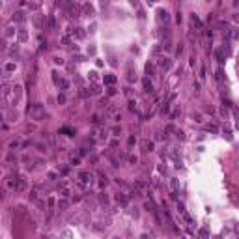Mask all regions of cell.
Returning a JSON list of instances; mask_svg holds the SVG:
<instances>
[{"label": "cell", "mask_w": 239, "mask_h": 239, "mask_svg": "<svg viewBox=\"0 0 239 239\" xmlns=\"http://www.w3.org/2000/svg\"><path fill=\"white\" fill-rule=\"evenodd\" d=\"M28 116L32 118V120H41V118L45 116V110H43V106L39 105V103H34V105L30 106V108H28Z\"/></svg>", "instance_id": "obj_1"}, {"label": "cell", "mask_w": 239, "mask_h": 239, "mask_svg": "<svg viewBox=\"0 0 239 239\" xmlns=\"http://www.w3.org/2000/svg\"><path fill=\"white\" fill-rule=\"evenodd\" d=\"M77 183H78V187H88V185H90L92 183V174L90 172H80V174H78V177H77Z\"/></svg>", "instance_id": "obj_2"}, {"label": "cell", "mask_w": 239, "mask_h": 239, "mask_svg": "<svg viewBox=\"0 0 239 239\" xmlns=\"http://www.w3.org/2000/svg\"><path fill=\"white\" fill-rule=\"evenodd\" d=\"M64 8H66V11H67V15L69 17H78V13H80V9H78V6L77 4H73V2H64Z\"/></svg>", "instance_id": "obj_3"}, {"label": "cell", "mask_w": 239, "mask_h": 239, "mask_svg": "<svg viewBox=\"0 0 239 239\" xmlns=\"http://www.w3.org/2000/svg\"><path fill=\"white\" fill-rule=\"evenodd\" d=\"M157 67L163 71H168L170 67H172V60L168 58V56H159L157 58Z\"/></svg>", "instance_id": "obj_4"}, {"label": "cell", "mask_w": 239, "mask_h": 239, "mask_svg": "<svg viewBox=\"0 0 239 239\" xmlns=\"http://www.w3.org/2000/svg\"><path fill=\"white\" fill-rule=\"evenodd\" d=\"M58 191H60V196H62V198H69L71 191H69V187H67V183H66V181H60Z\"/></svg>", "instance_id": "obj_5"}, {"label": "cell", "mask_w": 239, "mask_h": 239, "mask_svg": "<svg viewBox=\"0 0 239 239\" xmlns=\"http://www.w3.org/2000/svg\"><path fill=\"white\" fill-rule=\"evenodd\" d=\"M177 211H179V213H181V217H183V219H185V220H187V222H189V226H192V219H191V215H189V213H187V209H185V206H183V204H179V202H177Z\"/></svg>", "instance_id": "obj_6"}, {"label": "cell", "mask_w": 239, "mask_h": 239, "mask_svg": "<svg viewBox=\"0 0 239 239\" xmlns=\"http://www.w3.org/2000/svg\"><path fill=\"white\" fill-rule=\"evenodd\" d=\"M17 181H19V176H9L6 179V187L11 189V191H17Z\"/></svg>", "instance_id": "obj_7"}, {"label": "cell", "mask_w": 239, "mask_h": 239, "mask_svg": "<svg viewBox=\"0 0 239 239\" xmlns=\"http://www.w3.org/2000/svg\"><path fill=\"white\" fill-rule=\"evenodd\" d=\"M191 24L196 28V32H198V34L204 30V26H202V23H200V19H198V15H194V13L191 15Z\"/></svg>", "instance_id": "obj_8"}, {"label": "cell", "mask_w": 239, "mask_h": 239, "mask_svg": "<svg viewBox=\"0 0 239 239\" xmlns=\"http://www.w3.org/2000/svg\"><path fill=\"white\" fill-rule=\"evenodd\" d=\"M153 148H155V142L153 140H142V149L144 151H151Z\"/></svg>", "instance_id": "obj_9"}, {"label": "cell", "mask_w": 239, "mask_h": 239, "mask_svg": "<svg viewBox=\"0 0 239 239\" xmlns=\"http://www.w3.org/2000/svg\"><path fill=\"white\" fill-rule=\"evenodd\" d=\"M69 34H71V35H75V37H78V39H82V37H84V30H82V28H71Z\"/></svg>", "instance_id": "obj_10"}, {"label": "cell", "mask_w": 239, "mask_h": 239, "mask_svg": "<svg viewBox=\"0 0 239 239\" xmlns=\"http://www.w3.org/2000/svg\"><path fill=\"white\" fill-rule=\"evenodd\" d=\"M142 84H144V92H146V94H151V92H153V84H151V80H149V78H144V80H142Z\"/></svg>", "instance_id": "obj_11"}, {"label": "cell", "mask_w": 239, "mask_h": 239, "mask_svg": "<svg viewBox=\"0 0 239 239\" xmlns=\"http://www.w3.org/2000/svg\"><path fill=\"white\" fill-rule=\"evenodd\" d=\"M159 21H161V23H168L170 21V15H168V11H165V9H159Z\"/></svg>", "instance_id": "obj_12"}, {"label": "cell", "mask_w": 239, "mask_h": 239, "mask_svg": "<svg viewBox=\"0 0 239 239\" xmlns=\"http://www.w3.org/2000/svg\"><path fill=\"white\" fill-rule=\"evenodd\" d=\"M127 80H129V82L137 80V73L133 71V66H131V64H129V67H127Z\"/></svg>", "instance_id": "obj_13"}, {"label": "cell", "mask_w": 239, "mask_h": 239, "mask_svg": "<svg viewBox=\"0 0 239 239\" xmlns=\"http://www.w3.org/2000/svg\"><path fill=\"white\" fill-rule=\"evenodd\" d=\"M26 21V15H24L23 11H17L15 15H13V23H24Z\"/></svg>", "instance_id": "obj_14"}, {"label": "cell", "mask_w": 239, "mask_h": 239, "mask_svg": "<svg viewBox=\"0 0 239 239\" xmlns=\"http://www.w3.org/2000/svg\"><path fill=\"white\" fill-rule=\"evenodd\" d=\"M80 9H82L84 15H94V8H92L88 2H86V4H82V8H80Z\"/></svg>", "instance_id": "obj_15"}, {"label": "cell", "mask_w": 239, "mask_h": 239, "mask_svg": "<svg viewBox=\"0 0 239 239\" xmlns=\"http://www.w3.org/2000/svg\"><path fill=\"white\" fill-rule=\"evenodd\" d=\"M116 202H118V204H122V206H125L127 204V196L123 194V192H118V194H116Z\"/></svg>", "instance_id": "obj_16"}, {"label": "cell", "mask_w": 239, "mask_h": 239, "mask_svg": "<svg viewBox=\"0 0 239 239\" xmlns=\"http://www.w3.org/2000/svg\"><path fill=\"white\" fill-rule=\"evenodd\" d=\"M26 189V179L23 176H19V181H17V191H24Z\"/></svg>", "instance_id": "obj_17"}, {"label": "cell", "mask_w": 239, "mask_h": 239, "mask_svg": "<svg viewBox=\"0 0 239 239\" xmlns=\"http://www.w3.org/2000/svg\"><path fill=\"white\" fill-rule=\"evenodd\" d=\"M105 84H108V86L116 84V77L114 75H105Z\"/></svg>", "instance_id": "obj_18"}, {"label": "cell", "mask_w": 239, "mask_h": 239, "mask_svg": "<svg viewBox=\"0 0 239 239\" xmlns=\"http://www.w3.org/2000/svg\"><path fill=\"white\" fill-rule=\"evenodd\" d=\"M106 185H108V179H106V176L99 174V187H106Z\"/></svg>", "instance_id": "obj_19"}, {"label": "cell", "mask_w": 239, "mask_h": 239, "mask_svg": "<svg viewBox=\"0 0 239 239\" xmlns=\"http://www.w3.org/2000/svg\"><path fill=\"white\" fill-rule=\"evenodd\" d=\"M170 189H172V192H177V179L176 177L170 179Z\"/></svg>", "instance_id": "obj_20"}, {"label": "cell", "mask_w": 239, "mask_h": 239, "mask_svg": "<svg viewBox=\"0 0 239 239\" xmlns=\"http://www.w3.org/2000/svg\"><path fill=\"white\" fill-rule=\"evenodd\" d=\"M17 35H19V41H26V39H28V34L24 30H19V34H17Z\"/></svg>", "instance_id": "obj_21"}, {"label": "cell", "mask_w": 239, "mask_h": 239, "mask_svg": "<svg viewBox=\"0 0 239 239\" xmlns=\"http://www.w3.org/2000/svg\"><path fill=\"white\" fill-rule=\"evenodd\" d=\"M66 208H67V200H66V198H62V200L58 202V209L62 211V209H66Z\"/></svg>", "instance_id": "obj_22"}, {"label": "cell", "mask_w": 239, "mask_h": 239, "mask_svg": "<svg viewBox=\"0 0 239 239\" xmlns=\"http://www.w3.org/2000/svg\"><path fill=\"white\" fill-rule=\"evenodd\" d=\"M99 92H101V88H99V84H97V82H94V84H92V94H95V95H97Z\"/></svg>", "instance_id": "obj_23"}, {"label": "cell", "mask_w": 239, "mask_h": 239, "mask_svg": "<svg viewBox=\"0 0 239 239\" xmlns=\"http://www.w3.org/2000/svg\"><path fill=\"white\" fill-rule=\"evenodd\" d=\"M4 69H6V71H8V73H9V71H15V64H13V62H9V64H6V66H4Z\"/></svg>", "instance_id": "obj_24"}, {"label": "cell", "mask_w": 239, "mask_h": 239, "mask_svg": "<svg viewBox=\"0 0 239 239\" xmlns=\"http://www.w3.org/2000/svg\"><path fill=\"white\" fill-rule=\"evenodd\" d=\"M49 28H52V30H54V28H56V23H54V17H49Z\"/></svg>", "instance_id": "obj_25"}, {"label": "cell", "mask_w": 239, "mask_h": 239, "mask_svg": "<svg viewBox=\"0 0 239 239\" xmlns=\"http://www.w3.org/2000/svg\"><path fill=\"white\" fill-rule=\"evenodd\" d=\"M30 200H32V202H35V200H37V191H35V189L30 192Z\"/></svg>", "instance_id": "obj_26"}, {"label": "cell", "mask_w": 239, "mask_h": 239, "mask_svg": "<svg viewBox=\"0 0 239 239\" xmlns=\"http://www.w3.org/2000/svg\"><path fill=\"white\" fill-rule=\"evenodd\" d=\"M129 163H131V165H137V163H138V157L137 155H129Z\"/></svg>", "instance_id": "obj_27"}, {"label": "cell", "mask_w": 239, "mask_h": 239, "mask_svg": "<svg viewBox=\"0 0 239 239\" xmlns=\"http://www.w3.org/2000/svg\"><path fill=\"white\" fill-rule=\"evenodd\" d=\"M153 71H155V67L148 64V66H146V73H148V75H153Z\"/></svg>", "instance_id": "obj_28"}, {"label": "cell", "mask_w": 239, "mask_h": 239, "mask_svg": "<svg viewBox=\"0 0 239 239\" xmlns=\"http://www.w3.org/2000/svg\"><path fill=\"white\" fill-rule=\"evenodd\" d=\"M192 120H194L196 123H202V116H200V114H198V112H196L194 116H192Z\"/></svg>", "instance_id": "obj_29"}, {"label": "cell", "mask_w": 239, "mask_h": 239, "mask_svg": "<svg viewBox=\"0 0 239 239\" xmlns=\"http://www.w3.org/2000/svg\"><path fill=\"white\" fill-rule=\"evenodd\" d=\"M62 43L66 45V47H71V45H69L71 41H69V37H67V35H64V37H62Z\"/></svg>", "instance_id": "obj_30"}, {"label": "cell", "mask_w": 239, "mask_h": 239, "mask_svg": "<svg viewBox=\"0 0 239 239\" xmlns=\"http://www.w3.org/2000/svg\"><path fill=\"white\" fill-rule=\"evenodd\" d=\"M60 86H62V90H67V88H69V82L62 78V82H60Z\"/></svg>", "instance_id": "obj_31"}, {"label": "cell", "mask_w": 239, "mask_h": 239, "mask_svg": "<svg viewBox=\"0 0 239 239\" xmlns=\"http://www.w3.org/2000/svg\"><path fill=\"white\" fill-rule=\"evenodd\" d=\"M62 133H69V135H73L75 131L71 129V127H62Z\"/></svg>", "instance_id": "obj_32"}, {"label": "cell", "mask_w": 239, "mask_h": 239, "mask_svg": "<svg viewBox=\"0 0 239 239\" xmlns=\"http://www.w3.org/2000/svg\"><path fill=\"white\" fill-rule=\"evenodd\" d=\"M9 35H13V28H6V34H4V37H9Z\"/></svg>", "instance_id": "obj_33"}, {"label": "cell", "mask_w": 239, "mask_h": 239, "mask_svg": "<svg viewBox=\"0 0 239 239\" xmlns=\"http://www.w3.org/2000/svg\"><path fill=\"white\" fill-rule=\"evenodd\" d=\"M90 78H92V82H95V80H97V73H95V71H92V73H90Z\"/></svg>", "instance_id": "obj_34"}, {"label": "cell", "mask_w": 239, "mask_h": 239, "mask_svg": "<svg viewBox=\"0 0 239 239\" xmlns=\"http://www.w3.org/2000/svg\"><path fill=\"white\" fill-rule=\"evenodd\" d=\"M192 90H194V94H198V92H200V84H198V82L192 84Z\"/></svg>", "instance_id": "obj_35"}, {"label": "cell", "mask_w": 239, "mask_h": 239, "mask_svg": "<svg viewBox=\"0 0 239 239\" xmlns=\"http://www.w3.org/2000/svg\"><path fill=\"white\" fill-rule=\"evenodd\" d=\"M198 234H200L202 237H208V235H209V232H208V230H200V232H198Z\"/></svg>", "instance_id": "obj_36"}, {"label": "cell", "mask_w": 239, "mask_h": 239, "mask_svg": "<svg viewBox=\"0 0 239 239\" xmlns=\"http://www.w3.org/2000/svg\"><path fill=\"white\" fill-rule=\"evenodd\" d=\"M78 163H80V159H78V157H75V159H71V165H75V166H77Z\"/></svg>", "instance_id": "obj_37"}, {"label": "cell", "mask_w": 239, "mask_h": 239, "mask_svg": "<svg viewBox=\"0 0 239 239\" xmlns=\"http://www.w3.org/2000/svg\"><path fill=\"white\" fill-rule=\"evenodd\" d=\"M9 148H19V140H15V142H11V144H9Z\"/></svg>", "instance_id": "obj_38"}, {"label": "cell", "mask_w": 239, "mask_h": 239, "mask_svg": "<svg viewBox=\"0 0 239 239\" xmlns=\"http://www.w3.org/2000/svg\"><path fill=\"white\" fill-rule=\"evenodd\" d=\"M208 131H211V133H217V127H215V125H208Z\"/></svg>", "instance_id": "obj_39"}, {"label": "cell", "mask_w": 239, "mask_h": 239, "mask_svg": "<svg viewBox=\"0 0 239 239\" xmlns=\"http://www.w3.org/2000/svg\"><path fill=\"white\" fill-rule=\"evenodd\" d=\"M129 108H131V110H137V103L131 101V103H129Z\"/></svg>", "instance_id": "obj_40"}, {"label": "cell", "mask_w": 239, "mask_h": 239, "mask_svg": "<svg viewBox=\"0 0 239 239\" xmlns=\"http://www.w3.org/2000/svg\"><path fill=\"white\" fill-rule=\"evenodd\" d=\"M135 142H137V138H135V137H131V138H129V146H133Z\"/></svg>", "instance_id": "obj_41"}, {"label": "cell", "mask_w": 239, "mask_h": 239, "mask_svg": "<svg viewBox=\"0 0 239 239\" xmlns=\"http://www.w3.org/2000/svg\"><path fill=\"white\" fill-rule=\"evenodd\" d=\"M54 64H60V66H62V64H64V60H62V58H54Z\"/></svg>", "instance_id": "obj_42"}, {"label": "cell", "mask_w": 239, "mask_h": 239, "mask_svg": "<svg viewBox=\"0 0 239 239\" xmlns=\"http://www.w3.org/2000/svg\"><path fill=\"white\" fill-rule=\"evenodd\" d=\"M131 4H133V6H138V0H131Z\"/></svg>", "instance_id": "obj_43"}, {"label": "cell", "mask_w": 239, "mask_h": 239, "mask_svg": "<svg viewBox=\"0 0 239 239\" xmlns=\"http://www.w3.org/2000/svg\"><path fill=\"white\" fill-rule=\"evenodd\" d=\"M148 2H151V4H153V2H157V0H148Z\"/></svg>", "instance_id": "obj_44"}]
</instances>
